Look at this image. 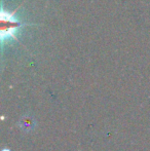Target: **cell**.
<instances>
[{"label":"cell","instance_id":"obj_3","mask_svg":"<svg viewBox=\"0 0 150 151\" xmlns=\"http://www.w3.org/2000/svg\"><path fill=\"white\" fill-rule=\"evenodd\" d=\"M2 151H10V150H9V149H3Z\"/></svg>","mask_w":150,"mask_h":151},{"label":"cell","instance_id":"obj_1","mask_svg":"<svg viewBox=\"0 0 150 151\" xmlns=\"http://www.w3.org/2000/svg\"><path fill=\"white\" fill-rule=\"evenodd\" d=\"M16 10L14 12H6L3 7L1 9V43L2 46L7 39L18 40L17 34L20 29L25 25L22 24L18 19L14 17Z\"/></svg>","mask_w":150,"mask_h":151},{"label":"cell","instance_id":"obj_2","mask_svg":"<svg viewBox=\"0 0 150 151\" xmlns=\"http://www.w3.org/2000/svg\"><path fill=\"white\" fill-rule=\"evenodd\" d=\"M19 125H20L21 129L24 132H30L32 129H34L35 127V120L33 118L32 115L30 114H26L24 115L19 121Z\"/></svg>","mask_w":150,"mask_h":151}]
</instances>
